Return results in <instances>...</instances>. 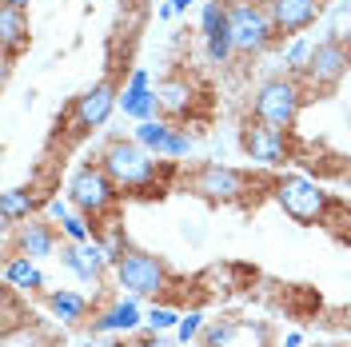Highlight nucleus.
I'll return each instance as SVG.
<instances>
[{
  "instance_id": "f257e3e1",
  "label": "nucleus",
  "mask_w": 351,
  "mask_h": 347,
  "mask_svg": "<svg viewBox=\"0 0 351 347\" xmlns=\"http://www.w3.org/2000/svg\"><path fill=\"white\" fill-rule=\"evenodd\" d=\"M96 160L104 164V172L112 176V184L124 195L148 200V195H164V188H168L172 160L152 156L144 144H136V140H120V136H116V140H108V144L100 148Z\"/></svg>"
},
{
  "instance_id": "f03ea898",
  "label": "nucleus",
  "mask_w": 351,
  "mask_h": 347,
  "mask_svg": "<svg viewBox=\"0 0 351 347\" xmlns=\"http://www.w3.org/2000/svg\"><path fill=\"white\" fill-rule=\"evenodd\" d=\"M271 176L243 172V168L219 164V160H204L184 176V192H192L204 204H256L263 192H271Z\"/></svg>"
},
{
  "instance_id": "7ed1b4c3",
  "label": "nucleus",
  "mask_w": 351,
  "mask_h": 347,
  "mask_svg": "<svg viewBox=\"0 0 351 347\" xmlns=\"http://www.w3.org/2000/svg\"><path fill=\"white\" fill-rule=\"evenodd\" d=\"M271 200L284 208L287 219L304 224V228H315V224H328L331 216V192H324V184H315L311 176L304 172H276L271 176Z\"/></svg>"
},
{
  "instance_id": "20e7f679",
  "label": "nucleus",
  "mask_w": 351,
  "mask_h": 347,
  "mask_svg": "<svg viewBox=\"0 0 351 347\" xmlns=\"http://www.w3.org/2000/svg\"><path fill=\"white\" fill-rule=\"evenodd\" d=\"M112 283L116 287H124L128 296L136 300H160V296H168L172 291V267L164 263V256H156V252H144V248H124V256L116 260L112 267Z\"/></svg>"
},
{
  "instance_id": "39448f33",
  "label": "nucleus",
  "mask_w": 351,
  "mask_h": 347,
  "mask_svg": "<svg viewBox=\"0 0 351 347\" xmlns=\"http://www.w3.org/2000/svg\"><path fill=\"white\" fill-rule=\"evenodd\" d=\"M304 100H307L304 80L291 76V72H280V76H267L256 88L247 116L252 120H263V124H271V128H280V132H291L295 120H300V112H304Z\"/></svg>"
},
{
  "instance_id": "423d86ee",
  "label": "nucleus",
  "mask_w": 351,
  "mask_h": 347,
  "mask_svg": "<svg viewBox=\"0 0 351 347\" xmlns=\"http://www.w3.org/2000/svg\"><path fill=\"white\" fill-rule=\"evenodd\" d=\"M64 195L72 200V208H76V212H84V216L100 228V219L116 216L120 195H124V192L112 184V176L104 172V164H100V160H84L76 172L68 176Z\"/></svg>"
},
{
  "instance_id": "0eeeda50",
  "label": "nucleus",
  "mask_w": 351,
  "mask_h": 347,
  "mask_svg": "<svg viewBox=\"0 0 351 347\" xmlns=\"http://www.w3.org/2000/svg\"><path fill=\"white\" fill-rule=\"evenodd\" d=\"M228 21H232V44H236V56H263L276 36V24L267 16L263 0H228Z\"/></svg>"
},
{
  "instance_id": "6e6552de",
  "label": "nucleus",
  "mask_w": 351,
  "mask_h": 347,
  "mask_svg": "<svg viewBox=\"0 0 351 347\" xmlns=\"http://www.w3.org/2000/svg\"><path fill=\"white\" fill-rule=\"evenodd\" d=\"M240 148L243 156L263 168V172H284V164L291 160V140H287V132L271 128V124H263V120H243L240 128Z\"/></svg>"
},
{
  "instance_id": "1a4fd4ad",
  "label": "nucleus",
  "mask_w": 351,
  "mask_h": 347,
  "mask_svg": "<svg viewBox=\"0 0 351 347\" xmlns=\"http://www.w3.org/2000/svg\"><path fill=\"white\" fill-rule=\"evenodd\" d=\"M348 72H351L348 44H339L335 36H328V40H319L315 48H311L304 72H300V80H304L307 92H335V88L343 84Z\"/></svg>"
},
{
  "instance_id": "9d476101",
  "label": "nucleus",
  "mask_w": 351,
  "mask_h": 347,
  "mask_svg": "<svg viewBox=\"0 0 351 347\" xmlns=\"http://www.w3.org/2000/svg\"><path fill=\"white\" fill-rule=\"evenodd\" d=\"M116 108H120V84L112 76H104V80H96L92 88H84L76 96V104H72V132L88 136V132L104 128Z\"/></svg>"
},
{
  "instance_id": "9b49d317",
  "label": "nucleus",
  "mask_w": 351,
  "mask_h": 347,
  "mask_svg": "<svg viewBox=\"0 0 351 347\" xmlns=\"http://www.w3.org/2000/svg\"><path fill=\"white\" fill-rule=\"evenodd\" d=\"M199 347H271V327L263 320H240V315H219L208 320Z\"/></svg>"
},
{
  "instance_id": "f8f14e48",
  "label": "nucleus",
  "mask_w": 351,
  "mask_h": 347,
  "mask_svg": "<svg viewBox=\"0 0 351 347\" xmlns=\"http://www.w3.org/2000/svg\"><path fill=\"white\" fill-rule=\"evenodd\" d=\"M199 96H204V88L192 72H184V68H176L168 72L160 84H156V100H160V116L164 120H176V124H184V120H192L196 116V104Z\"/></svg>"
},
{
  "instance_id": "ddd939ff",
  "label": "nucleus",
  "mask_w": 351,
  "mask_h": 347,
  "mask_svg": "<svg viewBox=\"0 0 351 347\" xmlns=\"http://www.w3.org/2000/svg\"><path fill=\"white\" fill-rule=\"evenodd\" d=\"M56 260L64 263L80 283H88V287H96V283H104L112 276V256H108V248H104L100 239H88V243H72V239H64Z\"/></svg>"
},
{
  "instance_id": "4468645a",
  "label": "nucleus",
  "mask_w": 351,
  "mask_h": 347,
  "mask_svg": "<svg viewBox=\"0 0 351 347\" xmlns=\"http://www.w3.org/2000/svg\"><path fill=\"white\" fill-rule=\"evenodd\" d=\"M199 36H204V56L208 64H228L236 56L232 44V21H228V0H208L199 8Z\"/></svg>"
},
{
  "instance_id": "2eb2a0df",
  "label": "nucleus",
  "mask_w": 351,
  "mask_h": 347,
  "mask_svg": "<svg viewBox=\"0 0 351 347\" xmlns=\"http://www.w3.org/2000/svg\"><path fill=\"white\" fill-rule=\"evenodd\" d=\"M60 224H52L48 216H28L8 232V248L16 256H32V260H48L60 252Z\"/></svg>"
},
{
  "instance_id": "dca6fc26",
  "label": "nucleus",
  "mask_w": 351,
  "mask_h": 347,
  "mask_svg": "<svg viewBox=\"0 0 351 347\" xmlns=\"http://www.w3.org/2000/svg\"><path fill=\"white\" fill-rule=\"evenodd\" d=\"M267 16L276 24V36L291 40V36H304L311 24L324 16V0H263Z\"/></svg>"
},
{
  "instance_id": "f3484780",
  "label": "nucleus",
  "mask_w": 351,
  "mask_h": 347,
  "mask_svg": "<svg viewBox=\"0 0 351 347\" xmlns=\"http://www.w3.org/2000/svg\"><path fill=\"white\" fill-rule=\"evenodd\" d=\"M120 112L128 120H152L160 116V100H156V88H152V72L148 68H132L124 88H120Z\"/></svg>"
},
{
  "instance_id": "a211bd4d",
  "label": "nucleus",
  "mask_w": 351,
  "mask_h": 347,
  "mask_svg": "<svg viewBox=\"0 0 351 347\" xmlns=\"http://www.w3.org/2000/svg\"><path fill=\"white\" fill-rule=\"evenodd\" d=\"M140 327H144V311L136 304V296L108 300L92 315V335H128V331H140Z\"/></svg>"
},
{
  "instance_id": "6ab92c4d",
  "label": "nucleus",
  "mask_w": 351,
  "mask_h": 347,
  "mask_svg": "<svg viewBox=\"0 0 351 347\" xmlns=\"http://www.w3.org/2000/svg\"><path fill=\"white\" fill-rule=\"evenodd\" d=\"M4 283H8V291H21V296H44V287H48L40 260L16 256V252H8V260H4Z\"/></svg>"
},
{
  "instance_id": "aec40b11",
  "label": "nucleus",
  "mask_w": 351,
  "mask_h": 347,
  "mask_svg": "<svg viewBox=\"0 0 351 347\" xmlns=\"http://www.w3.org/2000/svg\"><path fill=\"white\" fill-rule=\"evenodd\" d=\"M0 44H4V60L8 64L21 56V48H28V8L0 4Z\"/></svg>"
},
{
  "instance_id": "412c9836",
  "label": "nucleus",
  "mask_w": 351,
  "mask_h": 347,
  "mask_svg": "<svg viewBox=\"0 0 351 347\" xmlns=\"http://www.w3.org/2000/svg\"><path fill=\"white\" fill-rule=\"evenodd\" d=\"M44 304H48V311L60 320L64 327L80 324L88 315V296H80V291H72V287H52V291H44Z\"/></svg>"
},
{
  "instance_id": "4be33fe9",
  "label": "nucleus",
  "mask_w": 351,
  "mask_h": 347,
  "mask_svg": "<svg viewBox=\"0 0 351 347\" xmlns=\"http://www.w3.org/2000/svg\"><path fill=\"white\" fill-rule=\"evenodd\" d=\"M172 132H176V120L152 116V120H140V124L132 128V140H136V144H144L152 156H164V152H168V140H172Z\"/></svg>"
},
{
  "instance_id": "5701e85b",
  "label": "nucleus",
  "mask_w": 351,
  "mask_h": 347,
  "mask_svg": "<svg viewBox=\"0 0 351 347\" xmlns=\"http://www.w3.org/2000/svg\"><path fill=\"white\" fill-rule=\"evenodd\" d=\"M28 216H36V200L28 188H8L0 195V219H4V232H12L16 224H24Z\"/></svg>"
},
{
  "instance_id": "b1692460",
  "label": "nucleus",
  "mask_w": 351,
  "mask_h": 347,
  "mask_svg": "<svg viewBox=\"0 0 351 347\" xmlns=\"http://www.w3.org/2000/svg\"><path fill=\"white\" fill-rule=\"evenodd\" d=\"M96 232H100V228H96L84 212H76V208H72L64 216V224H60V236L72 239V243H88V239H96Z\"/></svg>"
},
{
  "instance_id": "393cba45",
  "label": "nucleus",
  "mask_w": 351,
  "mask_h": 347,
  "mask_svg": "<svg viewBox=\"0 0 351 347\" xmlns=\"http://www.w3.org/2000/svg\"><path fill=\"white\" fill-rule=\"evenodd\" d=\"M180 315H184V311L176 304H152L148 315H144V331H176Z\"/></svg>"
},
{
  "instance_id": "a878e982",
  "label": "nucleus",
  "mask_w": 351,
  "mask_h": 347,
  "mask_svg": "<svg viewBox=\"0 0 351 347\" xmlns=\"http://www.w3.org/2000/svg\"><path fill=\"white\" fill-rule=\"evenodd\" d=\"M192 152H196V132L188 128V124H176V132H172V140H168V152H164V160L180 164V160H188Z\"/></svg>"
},
{
  "instance_id": "bb28decb",
  "label": "nucleus",
  "mask_w": 351,
  "mask_h": 347,
  "mask_svg": "<svg viewBox=\"0 0 351 347\" xmlns=\"http://www.w3.org/2000/svg\"><path fill=\"white\" fill-rule=\"evenodd\" d=\"M311 48H315V44L307 40V36H291V40H287V48H284V72L300 76V72H304V64H307V56H311Z\"/></svg>"
},
{
  "instance_id": "cd10ccee",
  "label": "nucleus",
  "mask_w": 351,
  "mask_h": 347,
  "mask_svg": "<svg viewBox=\"0 0 351 347\" xmlns=\"http://www.w3.org/2000/svg\"><path fill=\"white\" fill-rule=\"evenodd\" d=\"M204 327H208V320H204V311H199V307H192V311H184V315H180V324H176V339H180V344L188 347V344H196L199 335H204Z\"/></svg>"
},
{
  "instance_id": "c85d7f7f",
  "label": "nucleus",
  "mask_w": 351,
  "mask_h": 347,
  "mask_svg": "<svg viewBox=\"0 0 351 347\" xmlns=\"http://www.w3.org/2000/svg\"><path fill=\"white\" fill-rule=\"evenodd\" d=\"M68 212H72V200H68V195H52V200H44V216L52 219V224H64Z\"/></svg>"
},
{
  "instance_id": "c756f323",
  "label": "nucleus",
  "mask_w": 351,
  "mask_h": 347,
  "mask_svg": "<svg viewBox=\"0 0 351 347\" xmlns=\"http://www.w3.org/2000/svg\"><path fill=\"white\" fill-rule=\"evenodd\" d=\"M132 347H184V344H180L176 335H168V331H144Z\"/></svg>"
},
{
  "instance_id": "7c9ffc66",
  "label": "nucleus",
  "mask_w": 351,
  "mask_h": 347,
  "mask_svg": "<svg viewBox=\"0 0 351 347\" xmlns=\"http://www.w3.org/2000/svg\"><path fill=\"white\" fill-rule=\"evenodd\" d=\"M84 347H116L108 339V335H92V339H84Z\"/></svg>"
},
{
  "instance_id": "2f4dec72",
  "label": "nucleus",
  "mask_w": 351,
  "mask_h": 347,
  "mask_svg": "<svg viewBox=\"0 0 351 347\" xmlns=\"http://www.w3.org/2000/svg\"><path fill=\"white\" fill-rule=\"evenodd\" d=\"M284 347H304V335H300V331H287V335H284Z\"/></svg>"
},
{
  "instance_id": "473e14b6",
  "label": "nucleus",
  "mask_w": 351,
  "mask_h": 347,
  "mask_svg": "<svg viewBox=\"0 0 351 347\" xmlns=\"http://www.w3.org/2000/svg\"><path fill=\"white\" fill-rule=\"evenodd\" d=\"M168 4H172L176 12H188V8H192V4H196V0H168Z\"/></svg>"
},
{
  "instance_id": "72a5a7b5",
  "label": "nucleus",
  "mask_w": 351,
  "mask_h": 347,
  "mask_svg": "<svg viewBox=\"0 0 351 347\" xmlns=\"http://www.w3.org/2000/svg\"><path fill=\"white\" fill-rule=\"evenodd\" d=\"M0 4H16V8H28V0H0Z\"/></svg>"
},
{
  "instance_id": "f704fd0d",
  "label": "nucleus",
  "mask_w": 351,
  "mask_h": 347,
  "mask_svg": "<svg viewBox=\"0 0 351 347\" xmlns=\"http://www.w3.org/2000/svg\"><path fill=\"white\" fill-rule=\"evenodd\" d=\"M311 347H339V344H311Z\"/></svg>"
}]
</instances>
